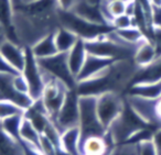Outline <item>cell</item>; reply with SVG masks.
<instances>
[{
	"instance_id": "obj_1",
	"label": "cell",
	"mask_w": 161,
	"mask_h": 155,
	"mask_svg": "<svg viewBox=\"0 0 161 155\" xmlns=\"http://www.w3.org/2000/svg\"><path fill=\"white\" fill-rule=\"evenodd\" d=\"M138 67L132 60L114 62L98 75L77 83L75 90L80 96H98L105 93H117L129 88Z\"/></svg>"
},
{
	"instance_id": "obj_2",
	"label": "cell",
	"mask_w": 161,
	"mask_h": 155,
	"mask_svg": "<svg viewBox=\"0 0 161 155\" xmlns=\"http://www.w3.org/2000/svg\"><path fill=\"white\" fill-rule=\"evenodd\" d=\"M58 19L60 21L61 27L69 29L84 41L94 40L99 36L106 35L115 30L112 24L91 22L78 17L72 10L58 9Z\"/></svg>"
},
{
	"instance_id": "obj_3",
	"label": "cell",
	"mask_w": 161,
	"mask_h": 155,
	"mask_svg": "<svg viewBox=\"0 0 161 155\" xmlns=\"http://www.w3.org/2000/svg\"><path fill=\"white\" fill-rule=\"evenodd\" d=\"M145 126H149L139 118V115L126 101L123 112L108 128L105 137L109 143L110 147H113L117 144L126 143L135 132Z\"/></svg>"
},
{
	"instance_id": "obj_4",
	"label": "cell",
	"mask_w": 161,
	"mask_h": 155,
	"mask_svg": "<svg viewBox=\"0 0 161 155\" xmlns=\"http://www.w3.org/2000/svg\"><path fill=\"white\" fill-rule=\"evenodd\" d=\"M78 104H80L78 126L80 130V143L90 136H105L106 130L102 126L97 115V97L80 96Z\"/></svg>"
},
{
	"instance_id": "obj_5",
	"label": "cell",
	"mask_w": 161,
	"mask_h": 155,
	"mask_svg": "<svg viewBox=\"0 0 161 155\" xmlns=\"http://www.w3.org/2000/svg\"><path fill=\"white\" fill-rule=\"evenodd\" d=\"M38 63L45 74L60 80L69 89H76L77 80L69 69L66 53H58L51 57L38 60Z\"/></svg>"
},
{
	"instance_id": "obj_6",
	"label": "cell",
	"mask_w": 161,
	"mask_h": 155,
	"mask_svg": "<svg viewBox=\"0 0 161 155\" xmlns=\"http://www.w3.org/2000/svg\"><path fill=\"white\" fill-rule=\"evenodd\" d=\"M43 74H44L45 78V87L41 100L44 104V108L47 110V115L53 122L56 115H58V111H60L61 107H62L63 102H64L66 94L69 89L60 80L51 77L50 75L45 74L44 72H43Z\"/></svg>"
},
{
	"instance_id": "obj_7",
	"label": "cell",
	"mask_w": 161,
	"mask_h": 155,
	"mask_svg": "<svg viewBox=\"0 0 161 155\" xmlns=\"http://www.w3.org/2000/svg\"><path fill=\"white\" fill-rule=\"evenodd\" d=\"M21 74L28 84L30 97L33 101L41 99L45 87L44 74L29 46L25 47V64Z\"/></svg>"
},
{
	"instance_id": "obj_8",
	"label": "cell",
	"mask_w": 161,
	"mask_h": 155,
	"mask_svg": "<svg viewBox=\"0 0 161 155\" xmlns=\"http://www.w3.org/2000/svg\"><path fill=\"white\" fill-rule=\"evenodd\" d=\"M125 104L126 99L121 97V94L105 93L97 97V115L106 132L123 112Z\"/></svg>"
},
{
	"instance_id": "obj_9",
	"label": "cell",
	"mask_w": 161,
	"mask_h": 155,
	"mask_svg": "<svg viewBox=\"0 0 161 155\" xmlns=\"http://www.w3.org/2000/svg\"><path fill=\"white\" fill-rule=\"evenodd\" d=\"M78 96L75 89H69L66 94L62 107L53 123L61 133L67 129L75 128L80 124V104Z\"/></svg>"
},
{
	"instance_id": "obj_10",
	"label": "cell",
	"mask_w": 161,
	"mask_h": 155,
	"mask_svg": "<svg viewBox=\"0 0 161 155\" xmlns=\"http://www.w3.org/2000/svg\"><path fill=\"white\" fill-rule=\"evenodd\" d=\"M12 74L0 73V97L16 104L23 110H27L33 104V99L27 94H22L14 87Z\"/></svg>"
},
{
	"instance_id": "obj_11",
	"label": "cell",
	"mask_w": 161,
	"mask_h": 155,
	"mask_svg": "<svg viewBox=\"0 0 161 155\" xmlns=\"http://www.w3.org/2000/svg\"><path fill=\"white\" fill-rule=\"evenodd\" d=\"M0 54L3 60L16 72L21 73L25 64V47L7 40L0 46Z\"/></svg>"
},
{
	"instance_id": "obj_12",
	"label": "cell",
	"mask_w": 161,
	"mask_h": 155,
	"mask_svg": "<svg viewBox=\"0 0 161 155\" xmlns=\"http://www.w3.org/2000/svg\"><path fill=\"white\" fill-rule=\"evenodd\" d=\"M114 62H116V61L87 53L85 63H84L83 67L80 69V74L76 77V80H77V83H80L83 82V80L90 79V78L94 77V76L98 75L103 71H105Z\"/></svg>"
},
{
	"instance_id": "obj_13",
	"label": "cell",
	"mask_w": 161,
	"mask_h": 155,
	"mask_svg": "<svg viewBox=\"0 0 161 155\" xmlns=\"http://www.w3.org/2000/svg\"><path fill=\"white\" fill-rule=\"evenodd\" d=\"M72 11L77 14L78 17L91 21V22L110 24L104 14L101 3L97 5V3H91L88 0H82V1H77L75 3Z\"/></svg>"
},
{
	"instance_id": "obj_14",
	"label": "cell",
	"mask_w": 161,
	"mask_h": 155,
	"mask_svg": "<svg viewBox=\"0 0 161 155\" xmlns=\"http://www.w3.org/2000/svg\"><path fill=\"white\" fill-rule=\"evenodd\" d=\"M0 23L8 34V40L20 44L14 23V9L11 0H0ZM21 45V44H20Z\"/></svg>"
},
{
	"instance_id": "obj_15",
	"label": "cell",
	"mask_w": 161,
	"mask_h": 155,
	"mask_svg": "<svg viewBox=\"0 0 161 155\" xmlns=\"http://www.w3.org/2000/svg\"><path fill=\"white\" fill-rule=\"evenodd\" d=\"M156 57L157 50L153 42L150 41L149 39H145L137 46L132 61H134V63L138 68H143V67L151 64L156 60Z\"/></svg>"
},
{
	"instance_id": "obj_16",
	"label": "cell",
	"mask_w": 161,
	"mask_h": 155,
	"mask_svg": "<svg viewBox=\"0 0 161 155\" xmlns=\"http://www.w3.org/2000/svg\"><path fill=\"white\" fill-rule=\"evenodd\" d=\"M67 63L71 72L75 78L80 74V69L83 67L84 63H85L86 56H87V50L85 46V41L82 39H78L76 44L67 52Z\"/></svg>"
},
{
	"instance_id": "obj_17",
	"label": "cell",
	"mask_w": 161,
	"mask_h": 155,
	"mask_svg": "<svg viewBox=\"0 0 161 155\" xmlns=\"http://www.w3.org/2000/svg\"><path fill=\"white\" fill-rule=\"evenodd\" d=\"M161 79V55H158L156 60L148 66L143 68H138L131 85L135 84H148V83H154Z\"/></svg>"
},
{
	"instance_id": "obj_18",
	"label": "cell",
	"mask_w": 161,
	"mask_h": 155,
	"mask_svg": "<svg viewBox=\"0 0 161 155\" xmlns=\"http://www.w3.org/2000/svg\"><path fill=\"white\" fill-rule=\"evenodd\" d=\"M31 52L36 56V60H42L55 55L58 53V47L55 44L54 39V31L47 33V35L42 36L40 40H38L32 46H30Z\"/></svg>"
},
{
	"instance_id": "obj_19",
	"label": "cell",
	"mask_w": 161,
	"mask_h": 155,
	"mask_svg": "<svg viewBox=\"0 0 161 155\" xmlns=\"http://www.w3.org/2000/svg\"><path fill=\"white\" fill-rule=\"evenodd\" d=\"M71 155H82L80 126L67 129L61 133V147Z\"/></svg>"
},
{
	"instance_id": "obj_20",
	"label": "cell",
	"mask_w": 161,
	"mask_h": 155,
	"mask_svg": "<svg viewBox=\"0 0 161 155\" xmlns=\"http://www.w3.org/2000/svg\"><path fill=\"white\" fill-rule=\"evenodd\" d=\"M110 148L105 136H90L80 143L82 155H105Z\"/></svg>"
},
{
	"instance_id": "obj_21",
	"label": "cell",
	"mask_w": 161,
	"mask_h": 155,
	"mask_svg": "<svg viewBox=\"0 0 161 155\" xmlns=\"http://www.w3.org/2000/svg\"><path fill=\"white\" fill-rule=\"evenodd\" d=\"M127 95L139 96V97L158 99L161 97V79L148 84H135L129 86Z\"/></svg>"
},
{
	"instance_id": "obj_22",
	"label": "cell",
	"mask_w": 161,
	"mask_h": 155,
	"mask_svg": "<svg viewBox=\"0 0 161 155\" xmlns=\"http://www.w3.org/2000/svg\"><path fill=\"white\" fill-rule=\"evenodd\" d=\"M54 39L58 53H67L76 44L80 38L69 29L60 25L54 31Z\"/></svg>"
},
{
	"instance_id": "obj_23",
	"label": "cell",
	"mask_w": 161,
	"mask_h": 155,
	"mask_svg": "<svg viewBox=\"0 0 161 155\" xmlns=\"http://www.w3.org/2000/svg\"><path fill=\"white\" fill-rule=\"evenodd\" d=\"M20 142L30 144L42 152V150H41V134L36 131V129L30 122V120L25 117H23L22 123L20 126Z\"/></svg>"
},
{
	"instance_id": "obj_24",
	"label": "cell",
	"mask_w": 161,
	"mask_h": 155,
	"mask_svg": "<svg viewBox=\"0 0 161 155\" xmlns=\"http://www.w3.org/2000/svg\"><path fill=\"white\" fill-rule=\"evenodd\" d=\"M0 155H25L20 142L10 136L1 126L0 121Z\"/></svg>"
},
{
	"instance_id": "obj_25",
	"label": "cell",
	"mask_w": 161,
	"mask_h": 155,
	"mask_svg": "<svg viewBox=\"0 0 161 155\" xmlns=\"http://www.w3.org/2000/svg\"><path fill=\"white\" fill-rule=\"evenodd\" d=\"M115 33L119 36L123 41L126 43H129L132 45H138L140 42H142L146 38V35L142 33L139 28L137 27H130L127 29H121V30H115Z\"/></svg>"
},
{
	"instance_id": "obj_26",
	"label": "cell",
	"mask_w": 161,
	"mask_h": 155,
	"mask_svg": "<svg viewBox=\"0 0 161 155\" xmlns=\"http://www.w3.org/2000/svg\"><path fill=\"white\" fill-rule=\"evenodd\" d=\"M25 115H17L9 117L1 121V126L6 131V133L12 136L14 140L20 142V126Z\"/></svg>"
},
{
	"instance_id": "obj_27",
	"label": "cell",
	"mask_w": 161,
	"mask_h": 155,
	"mask_svg": "<svg viewBox=\"0 0 161 155\" xmlns=\"http://www.w3.org/2000/svg\"><path fill=\"white\" fill-rule=\"evenodd\" d=\"M17 115H25V110L14 102L0 98V121Z\"/></svg>"
},
{
	"instance_id": "obj_28",
	"label": "cell",
	"mask_w": 161,
	"mask_h": 155,
	"mask_svg": "<svg viewBox=\"0 0 161 155\" xmlns=\"http://www.w3.org/2000/svg\"><path fill=\"white\" fill-rule=\"evenodd\" d=\"M107 155H138V145L130 143H121L113 146Z\"/></svg>"
},
{
	"instance_id": "obj_29",
	"label": "cell",
	"mask_w": 161,
	"mask_h": 155,
	"mask_svg": "<svg viewBox=\"0 0 161 155\" xmlns=\"http://www.w3.org/2000/svg\"><path fill=\"white\" fill-rule=\"evenodd\" d=\"M112 25L115 30H121V29H127L130 27H135L134 19L132 17L128 16V14H121L119 17H116L112 20Z\"/></svg>"
},
{
	"instance_id": "obj_30",
	"label": "cell",
	"mask_w": 161,
	"mask_h": 155,
	"mask_svg": "<svg viewBox=\"0 0 161 155\" xmlns=\"http://www.w3.org/2000/svg\"><path fill=\"white\" fill-rule=\"evenodd\" d=\"M138 155H158L153 141L149 140L138 144Z\"/></svg>"
},
{
	"instance_id": "obj_31",
	"label": "cell",
	"mask_w": 161,
	"mask_h": 155,
	"mask_svg": "<svg viewBox=\"0 0 161 155\" xmlns=\"http://www.w3.org/2000/svg\"><path fill=\"white\" fill-rule=\"evenodd\" d=\"M0 73H7V74H12V75H17V74H20L18 72H16L1 56L0 54Z\"/></svg>"
},
{
	"instance_id": "obj_32",
	"label": "cell",
	"mask_w": 161,
	"mask_h": 155,
	"mask_svg": "<svg viewBox=\"0 0 161 155\" xmlns=\"http://www.w3.org/2000/svg\"><path fill=\"white\" fill-rule=\"evenodd\" d=\"M152 141H153L154 146H156V148H157L158 155H161V126L154 130Z\"/></svg>"
},
{
	"instance_id": "obj_33",
	"label": "cell",
	"mask_w": 161,
	"mask_h": 155,
	"mask_svg": "<svg viewBox=\"0 0 161 155\" xmlns=\"http://www.w3.org/2000/svg\"><path fill=\"white\" fill-rule=\"evenodd\" d=\"M77 0H58V9L62 10H72Z\"/></svg>"
},
{
	"instance_id": "obj_34",
	"label": "cell",
	"mask_w": 161,
	"mask_h": 155,
	"mask_svg": "<svg viewBox=\"0 0 161 155\" xmlns=\"http://www.w3.org/2000/svg\"><path fill=\"white\" fill-rule=\"evenodd\" d=\"M8 40V34H7V31L6 29L3 28V25L0 23V46Z\"/></svg>"
},
{
	"instance_id": "obj_35",
	"label": "cell",
	"mask_w": 161,
	"mask_h": 155,
	"mask_svg": "<svg viewBox=\"0 0 161 155\" xmlns=\"http://www.w3.org/2000/svg\"><path fill=\"white\" fill-rule=\"evenodd\" d=\"M156 113L158 115L159 120L161 122V97L157 99V104H156Z\"/></svg>"
},
{
	"instance_id": "obj_36",
	"label": "cell",
	"mask_w": 161,
	"mask_h": 155,
	"mask_svg": "<svg viewBox=\"0 0 161 155\" xmlns=\"http://www.w3.org/2000/svg\"><path fill=\"white\" fill-rule=\"evenodd\" d=\"M11 3H12V6H14V11H16V10H18L19 8L23 5L22 0H11Z\"/></svg>"
},
{
	"instance_id": "obj_37",
	"label": "cell",
	"mask_w": 161,
	"mask_h": 155,
	"mask_svg": "<svg viewBox=\"0 0 161 155\" xmlns=\"http://www.w3.org/2000/svg\"><path fill=\"white\" fill-rule=\"evenodd\" d=\"M91 3H97V5H99L101 3V0H88Z\"/></svg>"
},
{
	"instance_id": "obj_38",
	"label": "cell",
	"mask_w": 161,
	"mask_h": 155,
	"mask_svg": "<svg viewBox=\"0 0 161 155\" xmlns=\"http://www.w3.org/2000/svg\"><path fill=\"white\" fill-rule=\"evenodd\" d=\"M33 1H36V0H22L23 5H25V3H33Z\"/></svg>"
},
{
	"instance_id": "obj_39",
	"label": "cell",
	"mask_w": 161,
	"mask_h": 155,
	"mask_svg": "<svg viewBox=\"0 0 161 155\" xmlns=\"http://www.w3.org/2000/svg\"><path fill=\"white\" fill-rule=\"evenodd\" d=\"M107 1H112V0H107ZM121 1H125V3H128V1H130V0H121Z\"/></svg>"
},
{
	"instance_id": "obj_40",
	"label": "cell",
	"mask_w": 161,
	"mask_h": 155,
	"mask_svg": "<svg viewBox=\"0 0 161 155\" xmlns=\"http://www.w3.org/2000/svg\"><path fill=\"white\" fill-rule=\"evenodd\" d=\"M107 153H108V152H107ZM105 155H107V154H105Z\"/></svg>"
}]
</instances>
